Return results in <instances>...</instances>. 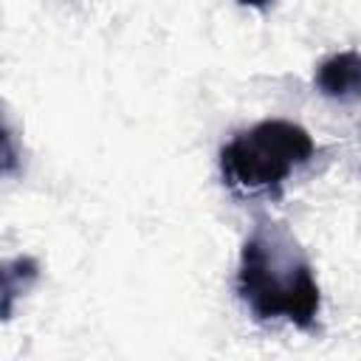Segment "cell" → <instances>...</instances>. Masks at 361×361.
Instances as JSON below:
<instances>
[{"instance_id": "1", "label": "cell", "mask_w": 361, "mask_h": 361, "mask_svg": "<svg viewBox=\"0 0 361 361\" xmlns=\"http://www.w3.org/2000/svg\"><path fill=\"white\" fill-rule=\"evenodd\" d=\"M237 293L259 322H290L299 330H313L319 316V285L313 268L282 223H257L248 234Z\"/></svg>"}, {"instance_id": "2", "label": "cell", "mask_w": 361, "mask_h": 361, "mask_svg": "<svg viewBox=\"0 0 361 361\" xmlns=\"http://www.w3.org/2000/svg\"><path fill=\"white\" fill-rule=\"evenodd\" d=\"M310 135L285 118H265L237 133L220 149V172L228 189L243 195H276L282 180L313 158Z\"/></svg>"}, {"instance_id": "3", "label": "cell", "mask_w": 361, "mask_h": 361, "mask_svg": "<svg viewBox=\"0 0 361 361\" xmlns=\"http://www.w3.org/2000/svg\"><path fill=\"white\" fill-rule=\"evenodd\" d=\"M316 87L330 99H358L361 102V54L341 51L324 59L316 71Z\"/></svg>"}, {"instance_id": "4", "label": "cell", "mask_w": 361, "mask_h": 361, "mask_svg": "<svg viewBox=\"0 0 361 361\" xmlns=\"http://www.w3.org/2000/svg\"><path fill=\"white\" fill-rule=\"evenodd\" d=\"M243 6H254V8H268L274 0H240Z\"/></svg>"}]
</instances>
